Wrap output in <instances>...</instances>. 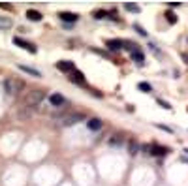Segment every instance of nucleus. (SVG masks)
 <instances>
[{
    "instance_id": "39448f33",
    "label": "nucleus",
    "mask_w": 188,
    "mask_h": 186,
    "mask_svg": "<svg viewBox=\"0 0 188 186\" xmlns=\"http://www.w3.org/2000/svg\"><path fill=\"white\" fill-rule=\"evenodd\" d=\"M49 102H51L53 107H64V105H66V98H64L62 94H51V96H49Z\"/></svg>"
},
{
    "instance_id": "4468645a",
    "label": "nucleus",
    "mask_w": 188,
    "mask_h": 186,
    "mask_svg": "<svg viewBox=\"0 0 188 186\" xmlns=\"http://www.w3.org/2000/svg\"><path fill=\"white\" fill-rule=\"evenodd\" d=\"M132 58H134L136 62H143V60H145V55H143L141 51H137V49H134V51H132Z\"/></svg>"
},
{
    "instance_id": "2eb2a0df",
    "label": "nucleus",
    "mask_w": 188,
    "mask_h": 186,
    "mask_svg": "<svg viewBox=\"0 0 188 186\" xmlns=\"http://www.w3.org/2000/svg\"><path fill=\"white\" fill-rule=\"evenodd\" d=\"M13 23H11V19H8V17H2L0 15V28H9Z\"/></svg>"
},
{
    "instance_id": "412c9836",
    "label": "nucleus",
    "mask_w": 188,
    "mask_h": 186,
    "mask_svg": "<svg viewBox=\"0 0 188 186\" xmlns=\"http://www.w3.org/2000/svg\"><path fill=\"white\" fill-rule=\"evenodd\" d=\"M158 104H160L162 107H166V109H171V105H169L168 102H164V100H158Z\"/></svg>"
},
{
    "instance_id": "7ed1b4c3",
    "label": "nucleus",
    "mask_w": 188,
    "mask_h": 186,
    "mask_svg": "<svg viewBox=\"0 0 188 186\" xmlns=\"http://www.w3.org/2000/svg\"><path fill=\"white\" fill-rule=\"evenodd\" d=\"M81 120H85L83 113H66V115H58L56 117V124L58 126H73V124H77Z\"/></svg>"
},
{
    "instance_id": "0eeeda50",
    "label": "nucleus",
    "mask_w": 188,
    "mask_h": 186,
    "mask_svg": "<svg viewBox=\"0 0 188 186\" xmlns=\"http://www.w3.org/2000/svg\"><path fill=\"white\" fill-rule=\"evenodd\" d=\"M56 68H58V70H62V72H70V73L75 70L73 62H70V60H58V62H56Z\"/></svg>"
},
{
    "instance_id": "9b49d317",
    "label": "nucleus",
    "mask_w": 188,
    "mask_h": 186,
    "mask_svg": "<svg viewBox=\"0 0 188 186\" xmlns=\"http://www.w3.org/2000/svg\"><path fill=\"white\" fill-rule=\"evenodd\" d=\"M87 126H89V130L98 132V130L102 128V120H100V119H90V120H87Z\"/></svg>"
},
{
    "instance_id": "a211bd4d",
    "label": "nucleus",
    "mask_w": 188,
    "mask_h": 186,
    "mask_svg": "<svg viewBox=\"0 0 188 186\" xmlns=\"http://www.w3.org/2000/svg\"><path fill=\"white\" fill-rule=\"evenodd\" d=\"M128 152H130L132 156H134V154H137V152H139V143H137V141H132V143H130V151H128Z\"/></svg>"
},
{
    "instance_id": "f8f14e48",
    "label": "nucleus",
    "mask_w": 188,
    "mask_h": 186,
    "mask_svg": "<svg viewBox=\"0 0 188 186\" xmlns=\"http://www.w3.org/2000/svg\"><path fill=\"white\" fill-rule=\"evenodd\" d=\"M149 152L154 154V156H166V154H168V149H166V147H156V145H154V147H149Z\"/></svg>"
},
{
    "instance_id": "1a4fd4ad",
    "label": "nucleus",
    "mask_w": 188,
    "mask_h": 186,
    "mask_svg": "<svg viewBox=\"0 0 188 186\" xmlns=\"http://www.w3.org/2000/svg\"><path fill=\"white\" fill-rule=\"evenodd\" d=\"M19 70H21V72H24V73H28V75H32V77H41L40 70H36V68H32V66H24V64H21V66H19Z\"/></svg>"
},
{
    "instance_id": "5701e85b",
    "label": "nucleus",
    "mask_w": 188,
    "mask_h": 186,
    "mask_svg": "<svg viewBox=\"0 0 188 186\" xmlns=\"http://www.w3.org/2000/svg\"><path fill=\"white\" fill-rule=\"evenodd\" d=\"M160 130H166V132H171V128H168V126H164V124H156Z\"/></svg>"
},
{
    "instance_id": "6ab92c4d",
    "label": "nucleus",
    "mask_w": 188,
    "mask_h": 186,
    "mask_svg": "<svg viewBox=\"0 0 188 186\" xmlns=\"http://www.w3.org/2000/svg\"><path fill=\"white\" fill-rule=\"evenodd\" d=\"M124 8L128 11H139V6H136V4H124Z\"/></svg>"
},
{
    "instance_id": "4be33fe9",
    "label": "nucleus",
    "mask_w": 188,
    "mask_h": 186,
    "mask_svg": "<svg viewBox=\"0 0 188 186\" xmlns=\"http://www.w3.org/2000/svg\"><path fill=\"white\" fill-rule=\"evenodd\" d=\"M136 30H137V32H139V34H141V36H145V34H147V32H145V30H143V28H141V26H139V24H136Z\"/></svg>"
},
{
    "instance_id": "dca6fc26",
    "label": "nucleus",
    "mask_w": 188,
    "mask_h": 186,
    "mask_svg": "<svg viewBox=\"0 0 188 186\" xmlns=\"http://www.w3.org/2000/svg\"><path fill=\"white\" fill-rule=\"evenodd\" d=\"M166 19H168L169 24H175V23H177V15H175L173 11H166Z\"/></svg>"
},
{
    "instance_id": "423d86ee",
    "label": "nucleus",
    "mask_w": 188,
    "mask_h": 186,
    "mask_svg": "<svg viewBox=\"0 0 188 186\" xmlns=\"http://www.w3.org/2000/svg\"><path fill=\"white\" fill-rule=\"evenodd\" d=\"M58 19L64 21V23H75V21L79 19V15H77V13H72V11H62V13H58Z\"/></svg>"
},
{
    "instance_id": "f03ea898",
    "label": "nucleus",
    "mask_w": 188,
    "mask_h": 186,
    "mask_svg": "<svg viewBox=\"0 0 188 186\" xmlns=\"http://www.w3.org/2000/svg\"><path fill=\"white\" fill-rule=\"evenodd\" d=\"M43 98H45V90H43V88H32V90H28V94L24 96L23 105H24V107H30V109H36V107L43 102Z\"/></svg>"
},
{
    "instance_id": "aec40b11",
    "label": "nucleus",
    "mask_w": 188,
    "mask_h": 186,
    "mask_svg": "<svg viewBox=\"0 0 188 186\" xmlns=\"http://www.w3.org/2000/svg\"><path fill=\"white\" fill-rule=\"evenodd\" d=\"M94 17H96V19H105V17H107V13H105V11H96V13H94Z\"/></svg>"
},
{
    "instance_id": "f257e3e1",
    "label": "nucleus",
    "mask_w": 188,
    "mask_h": 186,
    "mask_svg": "<svg viewBox=\"0 0 188 186\" xmlns=\"http://www.w3.org/2000/svg\"><path fill=\"white\" fill-rule=\"evenodd\" d=\"M4 90H6L8 96L17 98V96H21L23 90H26V85H24V81L19 79V77H9V79L4 81Z\"/></svg>"
},
{
    "instance_id": "b1692460",
    "label": "nucleus",
    "mask_w": 188,
    "mask_h": 186,
    "mask_svg": "<svg viewBox=\"0 0 188 186\" xmlns=\"http://www.w3.org/2000/svg\"><path fill=\"white\" fill-rule=\"evenodd\" d=\"M0 8H2V9H11V6H9V4H0Z\"/></svg>"
},
{
    "instance_id": "6e6552de",
    "label": "nucleus",
    "mask_w": 188,
    "mask_h": 186,
    "mask_svg": "<svg viewBox=\"0 0 188 186\" xmlns=\"http://www.w3.org/2000/svg\"><path fill=\"white\" fill-rule=\"evenodd\" d=\"M70 81H72V83H77V85H85V75H83L81 72L73 70V72L70 73Z\"/></svg>"
},
{
    "instance_id": "9d476101",
    "label": "nucleus",
    "mask_w": 188,
    "mask_h": 186,
    "mask_svg": "<svg viewBox=\"0 0 188 186\" xmlns=\"http://www.w3.org/2000/svg\"><path fill=\"white\" fill-rule=\"evenodd\" d=\"M122 43H124V41H121V40H109V41H107V49H109V51H121V49H122Z\"/></svg>"
},
{
    "instance_id": "f3484780",
    "label": "nucleus",
    "mask_w": 188,
    "mask_h": 186,
    "mask_svg": "<svg viewBox=\"0 0 188 186\" xmlns=\"http://www.w3.org/2000/svg\"><path fill=\"white\" fill-rule=\"evenodd\" d=\"M137 88H139L141 92H151V90H153V87H151L149 83H145V81H141V83L137 85Z\"/></svg>"
},
{
    "instance_id": "20e7f679",
    "label": "nucleus",
    "mask_w": 188,
    "mask_h": 186,
    "mask_svg": "<svg viewBox=\"0 0 188 186\" xmlns=\"http://www.w3.org/2000/svg\"><path fill=\"white\" fill-rule=\"evenodd\" d=\"M13 43H15V45H19V47H21V49H24V51L36 53V45H34V43H30V41H24V40H21V38H13Z\"/></svg>"
},
{
    "instance_id": "ddd939ff",
    "label": "nucleus",
    "mask_w": 188,
    "mask_h": 186,
    "mask_svg": "<svg viewBox=\"0 0 188 186\" xmlns=\"http://www.w3.org/2000/svg\"><path fill=\"white\" fill-rule=\"evenodd\" d=\"M26 17H28V21H36V23H38V21H41L43 15H41L38 9H28V11H26Z\"/></svg>"
}]
</instances>
